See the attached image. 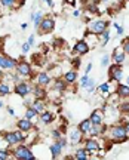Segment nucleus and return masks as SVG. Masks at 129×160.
<instances>
[{
  "mask_svg": "<svg viewBox=\"0 0 129 160\" xmlns=\"http://www.w3.org/2000/svg\"><path fill=\"white\" fill-rule=\"evenodd\" d=\"M119 110H120L122 113H126V114H128L129 113V101H125V102L120 104V105H119Z\"/></svg>",
  "mask_w": 129,
  "mask_h": 160,
  "instance_id": "obj_35",
  "label": "nucleus"
},
{
  "mask_svg": "<svg viewBox=\"0 0 129 160\" xmlns=\"http://www.w3.org/2000/svg\"><path fill=\"white\" fill-rule=\"evenodd\" d=\"M89 159V153L86 151V148H77L73 156V160H88Z\"/></svg>",
  "mask_w": 129,
  "mask_h": 160,
  "instance_id": "obj_25",
  "label": "nucleus"
},
{
  "mask_svg": "<svg viewBox=\"0 0 129 160\" xmlns=\"http://www.w3.org/2000/svg\"><path fill=\"white\" fill-rule=\"evenodd\" d=\"M126 83H128V85H129V76H128V77H126Z\"/></svg>",
  "mask_w": 129,
  "mask_h": 160,
  "instance_id": "obj_53",
  "label": "nucleus"
},
{
  "mask_svg": "<svg viewBox=\"0 0 129 160\" xmlns=\"http://www.w3.org/2000/svg\"><path fill=\"white\" fill-rule=\"evenodd\" d=\"M27 42H28V45H30V46H31V48H33V46L36 45V37H34V34H31V36H30V37H28V40H27Z\"/></svg>",
  "mask_w": 129,
  "mask_h": 160,
  "instance_id": "obj_42",
  "label": "nucleus"
},
{
  "mask_svg": "<svg viewBox=\"0 0 129 160\" xmlns=\"http://www.w3.org/2000/svg\"><path fill=\"white\" fill-rule=\"evenodd\" d=\"M0 108H3V101H0Z\"/></svg>",
  "mask_w": 129,
  "mask_h": 160,
  "instance_id": "obj_52",
  "label": "nucleus"
},
{
  "mask_svg": "<svg viewBox=\"0 0 129 160\" xmlns=\"http://www.w3.org/2000/svg\"><path fill=\"white\" fill-rule=\"evenodd\" d=\"M13 92L17 93L18 97L25 98L28 97L30 93H33V88L28 82H17L15 83V88H13Z\"/></svg>",
  "mask_w": 129,
  "mask_h": 160,
  "instance_id": "obj_6",
  "label": "nucleus"
},
{
  "mask_svg": "<svg viewBox=\"0 0 129 160\" xmlns=\"http://www.w3.org/2000/svg\"><path fill=\"white\" fill-rule=\"evenodd\" d=\"M106 132H107V126H104V123H102V125H92V128H90V131L88 135L100 138L102 133H106Z\"/></svg>",
  "mask_w": 129,
  "mask_h": 160,
  "instance_id": "obj_17",
  "label": "nucleus"
},
{
  "mask_svg": "<svg viewBox=\"0 0 129 160\" xmlns=\"http://www.w3.org/2000/svg\"><path fill=\"white\" fill-rule=\"evenodd\" d=\"M92 67H94V65H92V64H88V65H86V68H85V73H86V74H89L90 73V70H92Z\"/></svg>",
  "mask_w": 129,
  "mask_h": 160,
  "instance_id": "obj_46",
  "label": "nucleus"
},
{
  "mask_svg": "<svg viewBox=\"0 0 129 160\" xmlns=\"http://www.w3.org/2000/svg\"><path fill=\"white\" fill-rule=\"evenodd\" d=\"M90 128H92V122H90V119H83L80 123L77 125V129L83 135H86V133H89V131H90Z\"/></svg>",
  "mask_w": 129,
  "mask_h": 160,
  "instance_id": "obj_21",
  "label": "nucleus"
},
{
  "mask_svg": "<svg viewBox=\"0 0 129 160\" xmlns=\"http://www.w3.org/2000/svg\"><path fill=\"white\" fill-rule=\"evenodd\" d=\"M46 88H43V86H34L33 88V97L34 98H39V99H46Z\"/></svg>",
  "mask_w": 129,
  "mask_h": 160,
  "instance_id": "obj_23",
  "label": "nucleus"
},
{
  "mask_svg": "<svg viewBox=\"0 0 129 160\" xmlns=\"http://www.w3.org/2000/svg\"><path fill=\"white\" fill-rule=\"evenodd\" d=\"M125 129H126V132H128V135H129V122L125 123Z\"/></svg>",
  "mask_w": 129,
  "mask_h": 160,
  "instance_id": "obj_49",
  "label": "nucleus"
},
{
  "mask_svg": "<svg viewBox=\"0 0 129 160\" xmlns=\"http://www.w3.org/2000/svg\"><path fill=\"white\" fill-rule=\"evenodd\" d=\"M52 82V77L49 73H46V71H42V73H39L37 74V77H36V83L39 86H43V88H46V86H49Z\"/></svg>",
  "mask_w": 129,
  "mask_h": 160,
  "instance_id": "obj_12",
  "label": "nucleus"
},
{
  "mask_svg": "<svg viewBox=\"0 0 129 160\" xmlns=\"http://www.w3.org/2000/svg\"><path fill=\"white\" fill-rule=\"evenodd\" d=\"M8 113H9V114H11V116H13V114H15V111H13V108H12L11 105L8 107Z\"/></svg>",
  "mask_w": 129,
  "mask_h": 160,
  "instance_id": "obj_47",
  "label": "nucleus"
},
{
  "mask_svg": "<svg viewBox=\"0 0 129 160\" xmlns=\"http://www.w3.org/2000/svg\"><path fill=\"white\" fill-rule=\"evenodd\" d=\"M126 2H129V0H126Z\"/></svg>",
  "mask_w": 129,
  "mask_h": 160,
  "instance_id": "obj_55",
  "label": "nucleus"
},
{
  "mask_svg": "<svg viewBox=\"0 0 129 160\" xmlns=\"http://www.w3.org/2000/svg\"><path fill=\"white\" fill-rule=\"evenodd\" d=\"M30 49H31V46L28 45V42H27V43H24V45H23L21 52H23V53H28V52H30Z\"/></svg>",
  "mask_w": 129,
  "mask_h": 160,
  "instance_id": "obj_41",
  "label": "nucleus"
},
{
  "mask_svg": "<svg viewBox=\"0 0 129 160\" xmlns=\"http://www.w3.org/2000/svg\"><path fill=\"white\" fill-rule=\"evenodd\" d=\"M107 137L114 144H123L128 141L129 135L125 129V125H113L110 128H107Z\"/></svg>",
  "mask_w": 129,
  "mask_h": 160,
  "instance_id": "obj_1",
  "label": "nucleus"
},
{
  "mask_svg": "<svg viewBox=\"0 0 129 160\" xmlns=\"http://www.w3.org/2000/svg\"><path fill=\"white\" fill-rule=\"evenodd\" d=\"M17 128L19 129V131H23V132H31L33 131V128H34V125H33V122L30 119H27V117H24V119H19L17 122Z\"/></svg>",
  "mask_w": 129,
  "mask_h": 160,
  "instance_id": "obj_11",
  "label": "nucleus"
},
{
  "mask_svg": "<svg viewBox=\"0 0 129 160\" xmlns=\"http://www.w3.org/2000/svg\"><path fill=\"white\" fill-rule=\"evenodd\" d=\"M45 18V15H43V12H40V11H37L36 13H33L31 15V21L34 22V27H39L40 25V22H42V19Z\"/></svg>",
  "mask_w": 129,
  "mask_h": 160,
  "instance_id": "obj_28",
  "label": "nucleus"
},
{
  "mask_svg": "<svg viewBox=\"0 0 129 160\" xmlns=\"http://www.w3.org/2000/svg\"><path fill=\"white\" fill-rule=\"evenodd\" d=\"M73 67H74V70H77L79 67H80V59H79V58H76V59H73Z\"/></svg>",
  "mask_w": 129,
  "mask_h": 160,
  "instance_id": "obj_44",
  "label": "nucleus"
},
{
  "mask_svg": "<svg viewBox=\"0 0 129 160\" xmlns=\"http://www.w3.org/2000/svg\"><path fill=\"white\" fill-rule=\"evenodd\" d=\"M3 139H5L6 145H17V144H19V141H18V137L17 133H15V131H9V132H3Z\"/></svg>",
  "mask_w": 129,
  "mask_h": 160,
  "instance_id": "obj_14",
  "label": "nucleus"
},
{
  "mask_svg": "<svg viewBox=\"0 0 129 160\" xmlns=\"http://www.w3.org/2000/svg\"><path fill=\"white\" fill-rule=\"evenodd\" d=\"M42 2H43L45 5H48L49 8H54V5H55V3H54V0H42Z\"/></svg>",
  "mask_w": 129,
  "mask_h": 160,
  "instance_id": "obj_45",
  "label": "nucleus"
},
{
  "mask_svg": "<svg viewBox=\"0 0 129 160\" xmlns=\"http://www.w3.org/2000/svg\"><path fill=\"white\" fill-rule=\"evenodd\" d=\"M52 138L55 139V141H58V139H61L62 138V133L59 129H55V131H52Z\"/></svg>",
  "mask_w": 129,
  "mask_h": 160,
  "instance_id": "obj_38",
  "label": "nucleus"
},
{
  "mask_svg": "<svg viewBox=\"0 0 129 160\" xmlns=\"http://www.w3.org/2000/svg\"><path fill=\"white\" fill-rule=\"evenodd\" d=\"M8 159H11V153L8 150L0 148V160H8Z\"/></svg>",
  "mask_w": 129,
  "mask_h": 160,
  "instance_id": "obj_36",
  "label": "nucleus"
},
{
  "mask_svg": "<svg viewBox=\"0 0 129 160\" xmlns=\"http://www.w3.org/2000/svg\"><path fill=\"white\" fill-rule=\"evenodd\" d=\"M54 28H55V19L52 17H49V15H46V17L42 19L40 25L37 27L40 34H49V33L54 31Z\"/></svg>",
  "mask_w": 129,
  "mask_h": 160,
  "instance_id": "obj_4",
  "label": "nucleus"
},
{
  "mask_svg": "<svg viewBox=\"0 0 129 160\" xmlns=\"http://www.w3.org/2000/svg\"><path fill=\"white\" fill-rule=\"evenodd\" d=\"M11 86L5 83V82H0V95L2 97H6V95H9L11 93Z\"/></svg>",
  "mask_w": 129,
  "mask_h": 160,
  "instance_id": "obj_31",
  "label": "nucleus"
},
{
  "mask_svg": "<svg viewBox=\"0 0 129 160\" xmlns=\"http://www.w3.org/2000/svg\"><path fill=\"white\" fill-rule=\"evenodd\" d=\"M85 148H86V151H88L89 154H96V153L102 148V145L100 144L98 138L90 137V138H88V139L85 141Z\"/></svg>",
  "mask_w": 129,
  "mask_h": 160,
  "instance_id": "obj_7",
  "label": "nucleus"
},
{
  "mask_svg": "<svg viewBox=\"0 0 129 160\" xmlns=\"http://www.w3.org/2000/svg\"><path fill=\"white\" fill-rule=\"evenodd\" d=\"M39 117H40V122L43 123V125H51L52 122H54V119H55V116L52 114L51 111H43L42 114H39Z\"/></svg>",
  "mask_w": 129,
  "mask_h": 160,
  "instance_id": "obj_24",
  "label": "nucleus"
},
{
  "mask_svg": "<svg viewBox=\"0 0 129 160\" xmlns=\"http://www.w3.org/2000/svg\"><path fill=\"white\" fill-rule=\"evenodd\" d=\"M83 89L88 92V93H94V91L96 89V80L89 77V80H88V83H86V86H85Z\"/></svg>",
  "mask_w": 129,
  "mask_h": 160,
  "instance_id": "obj_27",
  "label": "nucleus"
},
{
  "mask_svg": "<svg viewBox=\"0 0 129 160\" xmlns=\"http://www.w3.org/2000/svg\"><path fill=\"white\" fill-rule=\"evenodd\" d=\"M114 30H116V34H117V36H123L125 28H123V25H122V24L114 22Z\"/></svg>",
  "mask_w": 129,
  "mask_h": 160,
  "instance_id": "obj_34",
  "label": "nucleus"
},
{
  "mask_svg": "<svg viewBox=\"0 0 129 160\" xmlns=\"http://www.w3.org/2000/svg\"><path fill=\"white\" fill-rule=\"evenodd\" d=\"M110 42V30L107 28L102 34H100V45L101 46H106L107 43Z\"/></svg>",
  "mask_w": 129,
  "mask_h": 160,
  "instance_id": "obj_30",
  "label": "nucleus"
},
{
  "mask_svg": "<svg viewBox=\"0 0 129 160\" xmlns=\"http://www.w3.org/2000/svg\"><path fill=\"white\" fill-rule=\"evenodd\" d=\"M88 80H89V74H86V73H85L83 76H82V79H80V88H82V89H83L85 86H86V83H88Z\"/></svg>",
  "mask_w": 129,
  "mask_h": 160,
  "instance_id": "obj_37",
  "label": "nucleus"
},
{
  "mask_svg": "<svg viewBox=\"0 0 129 160\" xmlns=\"http://www.w3.org/2000/svg\"><path fill=\"white\" fill-rule=\"evenodd\" d=\"M111 59H113V62L119 64V65H123L125 61H126V53L123 52V49L122 51L114 49V52H113V55H111Z\"/></svg>",
  "mask_w": 129,
  "mask_h": 160,
  "instance_id": "obj_18",
  "label": "nucleus"
},
{
  "mask_svg": "<svg viewBox=\"0 0 129 160\" xmlns=\"http://www.w3.org/2000/svg\"><path fill=\"white\" fill-rule=\"evenodd\" d=\"M62 150H64V147H62V144L59 142V139L49 145V151H51L52 159H58V157L62 154Z\"/></svg>",
  "mask_w": 129,
  "mask_h": 160,
  "instance_id": "obj_13",
  "label": "nucleus"
},
{
  "mask_svg": "<svg viewBox=\"0 0 129 160\" xmlns=\"http://www.w3.org/2000/svg\"><path fill=\"white\" fill-rule=\"evenodd\" d=\"M31 107H33L39 114H42L43 111H46V102L45 99H39V98H34L33 99V104H31Z\"/></svg>",
  "mask_w": 129,
  "mask_h": 160,
  "instance_id": "obj_20",
  "label": "nucleus"
},
{
  "mask_svg": "<svg viewBox=\"0 0 129 160\" xmlns=\"http://www.w3.org/2000/svg\"><path fill=\"white\" fill-rule=\"evenodd\" d=\"M73 51H74V53H76V55H79V57H83V55H86V53L90 51V46H89V43H88L86 40H79L77 43L74 45Z\"/></svg>",
  "mask_w": 129,
  "mask_h": 160,
  "instance_id": "obj_10",
  "label": "nucleus"
},
{
  "mask_svg": "<svg viewBox=\"0 0 129 160\" xmlns=\"http://www.w3.org/2000/svg\"><path fill=\"white\" fill-rule=\"evenodd\" d=\"M12 156H13V159L17 160H36V154H34L33 151L30 150V147H27L25 144H21V145H17L13 151H12Z\"/></svg>",
  "mask_w": 129,
  "mask_h": 160,
  "instance_id": "obj_2",
  "label": "nucleus"
},
{
  "mask_svg": "<svg viewBox=\"0 0 129 160\" xmlns=\"http://www.w3.org/2000/svg\"><path fill=\"white\" fill-rule=\"evenodd\" d=\"M110 82H104V83H101V85L98 86V91L101 92L102 95H108L110 93Z\"/></svg>",
  "mask_w": 129,
  "mask_h": 160,
  "instance_id": "obj_32",
  "label": "nucleus"
},
{
  "mask_svg": "<svg viewBox=\"0 0 129 160\" xmlns=\"http://www.w3.org/2000/svg\"><path fill=\"white\" fill-rule=\"evenodd\" d=\"M122 49H123V52L126 53V55L129 53V39H126V40L123 42V46H122Z\"/></svg>",
  "mask_w": 129,
  "mask_h": 160,
  "instance_id": "obj_40",
  "label": "nucleus"
},
{
  "mask_svg": "<svg viewBox=\"0 0 129 160\" xmlns=\"http://www.w3.org/2000/svg\"><path fill=\"white\" fill-rule=\"evenodd\" d=\"M2 79H3V71H2V68H0V82H2Z\"/></svg>",
  "mask_w": 129,
  "mask_h": 160,
  "instance_id": "obj_51",
  "label": "nucleus"
},
{
  "mask_svg": "<svg viewBox=\"0 0 129 160\" xmlns=\"http://www.w3.org/2000/svg\"><path fill=\"white\" fill-rule=\"evenodd\" d=\"M108 64H110V57H108V55H104V57L101 58V67L102 68H106Z\"/></svg>",
  "mask_w": 129,
  "mask_h": 160,
  "instance_id": "obj_39",
  "label": "nucleus"
},
{
  "mask_svg": "<svg viewBox=\"0 0 129 160\" xmlns=\"http://www.w3.org/2000/svg\"><path fill=\"white\" fill-rule=\"evenodd\" d=\"M17 64H18L17 59L0 53V68L2 70H15L17 68Z\"/></svg>",
  "mask_w": 129,
  "mask_h": 160,
  "instance_id": "obj_9",
  "label": "nucleus"
},
{
  "mask_svg": "<svg viewBox=\"0 0 129 160\" xmlns=\"http://www.w3.org/2000/svg\"><path fill=\"white\" fill-rule=\"evenodd\" d=\"M107 28H108V21H106V19H92L88 24V31L96 36L102 34Z\"/></svg>",
  "mask_w": 129,
  "mask_h": 160,
  "instance_id": "obj_3",
  "label": "nucleus"
},
{
  "mask_svg": "<svg viewBox=\"0 0 129 160\" xmlns=\"http://www.w3.org/2000/svg\"><path fill=\"white\" fill-rule=\"evenodd\" d=\"M82 138H83V133L79 131V129H74V131L70 133V141L73 144H79L82 141Z\"/></svg>",
  "mask_w": 129,
  "mask_h": 160,
  "instance_id": "obj_26",
  "label": "nucleus"
},
{
  "mask_svg": "<svg viewBox=\"0 0 129 160\" xmlns=\"http://www.w3.org/2000/svg\"><path fill=\"white\" fill-rule=\"evenodd\" d=\"M0 49H2V39H0Z\"/></svg>",
  "mask_w": 129,
  "mask_h": 160,
  "instance_id": "obj_54",
  "label": "nucleus"
},
{
  "mask_svg": "<svg viewBox=\"0 0 129 160\" xmlns=\"http://www.w3.org/2000/svg\"><path fill=\"white\" fill-rule=\"evenodd\" d=\"M108 77H110V82H117L120 83L122 80H123V68H122V65H119V64H111L110 67H108Z\"/></svg>",
  "mask_w": 129,
  "mask_h": 160,
  "instance_id": "obj_5",
  "label": "nucleus"
},
{
  "mask_svg": "<svg viewBox=\"0 0 129 160\" xmlns=\"http://www.w3.org/2000/svg\"><path fill=\"white\" fill-rule=\"evenodd\" d=\"M37 116H39V113H37L33 107H27V108H25V114H24V117H27V119H30V120H34Z\"/></svg>",
  "mask_w": 129,
  "mask_h": 160,
  "instance_id": "obj_29",
  "label": "nucleus"
},
{
  "mask_svg": "<svg viewBox=\"0 0 129 160\" xmlns=\"http://www.w3.org/2000/svg\"><path fill=\"white\" fill-rule=\"evenodd\" d=\"M15 70H17V73L21 77H31V73H33V68H31V65L27 61H18Z\"/></svg>",
  "mask_w": 129,
  "mask_h": 160,
  "instance_id": "obj_8",
  "label": "nucleus"
},
{
  "mask_svg": "<svg viewBox=\"0 0 129 160\" xmlns=\"http://www.w3.org/2000/svg\"><path fill=\"white\" fill-rule=\"evenodd\" d=\"M73 17L74 18H79V17H80V12H79V11H74L73 12Z\"/></svg>",
  "mask_w": 129,
  "mask_h": 160,
  "instance_id": "obj_48",
  "label": "nucleus"
},
{
  "mask_svg": "<svg viewBox=\"0 0 129 160\" xmlns=\"http://www.w3.org/2000/svg\"><path fill=\"white\" fill-rule=\"evenodd\" d=\"M116 95L122 99H128L129 98V85L128 83H119L117 88H116Z\"/></svg>",
  "mask_w": 129,
  "mask_h": 160,
  "instance_id": "obj_16",
  "label": "nucleus"
},
{
  "mask_svg": "<svg viewBox=\"0 0 129 160\" xmlns=\"http://www.w3.org/2000/svg\"><path fill=\"white\" fill-rule=\"evenodd\" d=\"M88 8H89L90 12H95V13H98V8H96V3H94V2H92V3H90Z\"/></svg>",
  "mask_w": 129,
  "mask_h": 160,
  "instance_id": "obj_43",
  "label": "nucleus"
},
{
  "mask_svg": "<svg viewBox=\"0 0 129 160\" xmlns=\"http://www.w3.org/2000/svg\"><path fill=\"white\" fill-rule=\"evenodd\" d=\"M62 79L65 80L68 85H73V83H76V80H77V71H76V70H68V71L64 73V77H62Z\"/></svg>",
  "mask_w": 129,
  "mask_h": 160,
  "instance_id": "obj_22",
  "label": "nucleus"
},
{
  "mask_svg": "<svg viewBox=\"0 0 129 160\" xmlns=\"http://www.w3.org/2000/svg\"><path fill=\"white\" fill-rule=\"evenodd\" d=\"M0 5L5 8H18L19 3H18V0H0Z\"/></svg>",
  "mask_w": 129,
  "mask_h": 160,
  "instance_id": "obj_33",
  "label": "nucleus"
},
{
  "mask_svg": "<svg viewBox=\"0 0 129 160\" xmlns=\"http://www.w3.org/2000/svg\"><path fill=\"white\" fill-rule=\"evenodd\" d=\"M27 27H28V25H27V22H24V24H21V28H23V30H25V28H27Z\"/></svg>",
  "mask_w": 129,
  "mask_h": 160,
  "instance_id": "obj_50",
  "label": "nucleus"
},
{
  "mask_svg": "<svg viewBox=\"0 0 129 160\" xmlns=\"http://www.w3.org/2000/svg\"><path fill=\"white\" fill-rule=\"evenodd\" d=\"M92 125H102L104 123V111L102 110H94L89 116Z\"/></svg>",
  "mask_w": 129,
  "mask_h": 160,
  "instance_id": "obj_15",
  "label": "nucleus"
},
{
  "mask_svg": "<svg viewBox=\"0 0 129 160\" xmlns=\"http://www.w3.org/2000/svg\"><path fill=\"white\" fill-rule=\"evenodd\" d=\"M67 88H68V83L64 79H56L55 82H54V91H55L58 95H61L62 92L67 91Z\"/></svg>",
  "mask_w": 129,
  "mask_h": 160,
  "instance_id": "obj_19",
  "label": "nucleus"
}]
</instances>
